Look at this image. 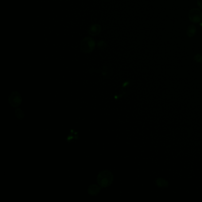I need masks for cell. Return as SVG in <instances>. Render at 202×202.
I'll return each mask as SVG.
<instances>
[{
	"label": "cell",
	"instance_id": "277c9868",
	"mask_svg": "<svg viewBox=\"0 0 202 202\" xmlns=\"http://www.w3.org/2000/svg\"><path fill=\"white\" fill-rule=\"evenodd\" d=\"M22 99L20 95L17 92H13V93L10 95L9 101L10 104L13 107H17L21 103Z\"/></svg>",
	"mask_w": 202,
	"mask_h": 202
},
{
	"label": "cell",
	"instance_id": "7a4b0ae2",
	"mask_svg": "<svg viewBox=\"0 0 202 202\" xmlns=\"http://www.w3.org/2000/svg\"><path fill=\"white\" fill-rule=\"evenodd\" d=\"M95 48V42L91 38L84 39L81 43V49L84 53H90Z\"/></svg>",
	"mask_w": 202,
	"mask_h": 202
},
{
	"label": "cell",
	"instance_id": "9c48e42d",
	"mask_svg": "<svg viewBox=\"0 0 202 202\" xmlns=\"http://www.w3.org/2000/svg\"><path fill=\"white\" fill-rule=\"evenodd\" d=\"M197 4L199 7L202 9V0H197Z\"/></svg>",
	"mask_w": 202,
	"mask_h": 202
},
{
	"label": "cell",
	"instance_id": "ba28073f",
	"mask_svg": "<svg viewBox=\"0 0 202 202\" xmlns=\"http://www.w3.org/2000/svg\"><path fill=\"white\" fill-rule=\"evenodd\" d=\"M194 59L196 61L199 62H202V55H197L195 57Z\"/></svg>",
	"mask_w": 202,
	"mask_h": 202
},
{
	"label": "cell",
	"instance_id": "8992f818",
	"mask_svg": "<svg viewBox=\"0 0 202 202\" xmlns=\"http://www.w3.org/2000/svg\"><path fill=\"white\" fill-rule=\"evenodd\" d=\"M89 33L91 35H97L100 32V26L98 24L92 26L89 29Z\"/></svg>",
	"mask_w": 202,
	"mask_h": 202
},
{
	"label": "cell",
	"instance_id": "5b68a950",
	"mask_svg": "<svg viewBox=\"0 0 202 202\" xmlns=\"http://www.w3.org/2000/svg\"><path fill=\"white\" fill-rule=\"evenodd\" d=\"M155 183L158 187H164L168 186V182L167 180L163 179L162 178H158L155 180Z\"/></svg>",
	"mask_w": 202,
	"mask_h": 202
},
{
	"label": "cell",
	"instance_id": "52a82bcc",
	"mask_svg": "<svg viewBox=\"0 0 202 202\" xmlns=\"http://www.w3.org/2000/svg\"><path fill=\"white\" fill-rule=\"evenodd\" d=\"M195 33H196V28L194 26H191L188 28L187 33L189 36L190 37L193 36L195 34Z\"/></svg>",
	"mask_w": 202,
	"mask_h": 202
},
{
	"label": "cell",
	"instance_id": "6da1fadb",
	"mask_svg": "<svg viewBox=\"0 0 202 202\" xmlns=\"http://www.w3.org/2000/svg\"><path fill=\"white\" fill-rule=\"evenodd\" d=\"M113 181V175L112 173L107 171L101 172L98 177V182L102 187H107L110 185Z\"/></svg>",
	"mask_w": 202,
	"mask_h": 202
},
{
	"label": "cell",
	"instance_id": "3957f363",
	"mask_svg": "<svg viewBox=\"0 0 202 202\" xmlns=\"http://www.w3.org/2000/svg\"><path fill=\"white\" fill-rule=\"evenodd\" d=\"M189 17L191 22L193 23H199L202 20V13L197 8H193L190 10Z\"/></svg>",
	"mask_w": 202,
	"mask_h": 202
}]
</instances>
